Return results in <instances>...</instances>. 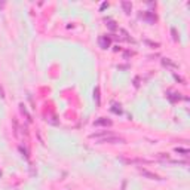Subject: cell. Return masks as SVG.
Returning <instances> with one entry per match:
<instances>
[{
	"mask_svg": "<svg viewBox=\"0 0 190 190\" xmlns=\"http://www.w3.org/2000/svg\"><path fill=\"white\" fill-rule=\"evenodd\" d=\"M91 138H95L98 143H110V144H117V143H125L120 137H116L111 132H104L102 135H98V134H92Z\"/></svg>",
	"mask_w": 190,
	"mask_h": 190,
	"instance_id": "cell-1",
	"label": "cell"
},
{
	"mask_svg": "<svg viewBox=\"0 0 190 190\" xmlns=\"http://www.w3.org/2000/svg\"><path fill=\"white\" fill-rule=\"evenodd\" d=\"M140 172H141L143 177H147V178H150V180H162L159 175H156L154 172H150V171H147V169H140Z\"/></svg>",
	"mask_w": 190,
	"mask_h": 190,
	"instance_id": "cell-2",
	"label": "cell"
},
{
	"mask_svg": "<svg viewBox=\"0 0 190 190\" xmlns=\"http://www.w3.org/2000/svg\"><path fill=\"white\" fill-rule=\"evenodd\" d=\"M162 64L165 65V67H171V68H178V65L175 63H172L169 58H165V59H162Z\"/></svg>",
	"mask_w": 190,
	"mask_h": 190,
	"instance_id": "cell-3",
	"label": "cell"
},
{
	"mask_svg": "<svg viewBox=\"0 0 190 190\" xmlns=\"http://www.w3.org/2000/svg\"><path fill=\"white\" fill-rule=\"evenodd\" d=\"M100 45H101L102 48H108L110 40H108V39H106V37H101V39H100Z\"/></svg>",
	"mask_w": 190,
	"mask_h": 190,
	"instance_id": "cell-4",
	"label": "cell"
},
{
	"mask_svg": "<svg viewBox=\"0 0 190 190\" xmlns=\"http://www.w3.org/2000/svg\"><path fill=\"white\" fill-rule=\"evenodd\" d=\"M122 6H123V9H125V12L126 13H129V12H131V3H128V2H122Z\"/></svg>",
	"mask_w": 190,
	"mask_h": 190,
	"instance_id": "cell-5",
	"label": "cell"
},
{
	"mask_svg": "<svg viewBox=\"0 0 190 190\" xmlns=\"http://www.w3.org/2000/svg\"><path fill=\"white\" fill-rule=\"evenodd\" d=\"M94 97H95V100H97V106H100V88H95Z\"/></svg>",
	"mask_w": 190,
	"mask_h": 190,
	"instance_id": "cell-6",
	"label": "cell"
},
{
	"mask_svg": "<svg viewBox=\"0 0 190 190\" xmlns=\"http://www.w3.org/2000/svg\"><path fill=\"white\" fill-rule=\"evenodd\" d=\"M95 125H111V122H110V120L102 119V120H97V122H95Z\"/></svg>",
	"mask_w": 190,
	"mask_h": 190,
	"instance_id": "cell-7",
	"label": "cell"
},
{
	"mask_svg": "<svg viewBox=\"0 0 190 190\" xmlns=\"http://www.w3.org/2000/svg\"><path fill=\"white\" fill-rule=\"evenodd\" d=\"M108 27H110L111 30H116V25H115V22H113V21H108Z\"/></svg>",
	"mask_w": 190,
	"mask_h": 190,
	"instance_id": "cell-8",
	"label": "cell"
}]
</instances>
